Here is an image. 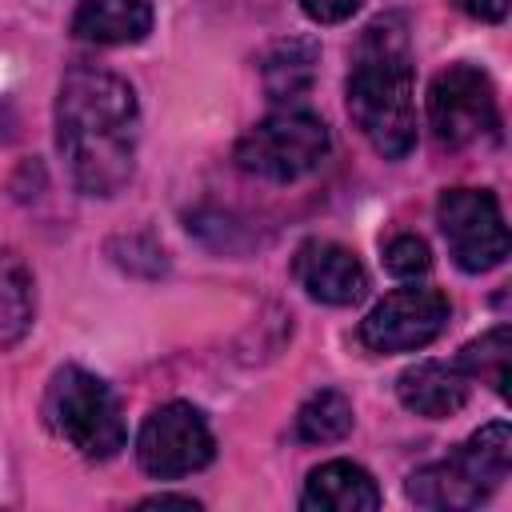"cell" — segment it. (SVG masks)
Listing matches in <instances>:
<instances>
[{
    "label": "cell",
    "mask_w": 512,
    "mask_h": 512,
    "mask_svg": "<svg viewBox=\"0 0 512 512\" xmlns=\"http://www.w3.org/2000/svg\"><path fill=\"white\" fill-rule=\"evenodd\" d=\"M140 112L128 80L100 68H72L56 96V144L80 192L112 196L136 168Z\"/></svg>",
    "instance_id": "obj_1"
},
{
    "label": "cell",
    "mask_w": 512,
    "mask_h": 512,
    "mask_svg": "<svg viewBox=\"0 0 512 512\" xmlns=\"http://www.w3.org/2000/svg\"><path fill=\"white\" fill-rule=\"evenodd\" d=\"M348 112L380 156L400 160L412 152L416 100H412V56L400 16H384L364 28L348 76Z\"/></svg>",
    "instance_id": "obj_2"
},
{
    "label": "cell",
    "mask_w": 512,
    "mask_h": 512,
    "mask_svg": "<svg viewBox=\"0 0 512 512\" xmlns=\"http://www.w3.org/2000/svg\"><path fill=\"white\" fill-rule=\"evenodd\" d=\"M44 416L52 432L68 440L80 456L108 460L124 448V416H120L112 388L76 364L52 376L48 396H44Z\"/></svg>",
    "instance_id": "obj_3"
},
{
    "label": "cell",
    "mask_w": 512,
    "mask_h": 512,
    "mask_svg": "<svg viewBox=\"0 0 512 512\" xmlns=\"http://www.w3.org/2000/svg\"><path fill=\"white\" fill-rule=\"evenodd\" d=\"M328 128L312 112H276L248 128L236 144V164L248 176L292 184L308 172H316L328 156Z\"/></svg>",
    "instance_id": "obj_4"
},
{
    "label": "cell",
    "mask_w": 512,
    "mask_h": 512,
    "mask_svg": "<svg viewBox=\"0 0 512 512\" xmlns=\"http://www.w3.org/2000/svg\"><path fill=\"white\" fill-rule=\"evenodd\" d=\"M428 124L440 144L468 148L488 144L500 136V108L496 88L476 64L444 68L428 88Z\"/></svg>",
    "instance_id": "obj_5"
},
{
    "label": "cell",
    "mask_w": 512,
    "mask_h": 512,
    "mask_svg": "<svg viewBox=\"0 0 512 512\" xmlns=\"http://www.w3.org/2000/svg\"><path fill=\"white\" fill-rule=\"evenodd\" d=\"M440 232L464 272H488L508 256V228L488 188H448L436 204Z\"/></svg>",
    "instance_id": "obj_6"
},
{
    "label": "cell",
    "mask_w": 512,
    "mask_h": 512,
    "mask_svg": "<svg viewBox=\"0 0 512 512\" xmlns=\"http://www.w3.org/2000/svg\"><path fill=\"white\" fill-rule=\"evenodd\" d=\"M136 456H140V468L156 480H176V476L200 472L212 460V432H208L200 408H192L184 400L160 404L136 436Z\"/></svg>",
    "instance_id": "obj_7"
},
{
    "label": "cell",
    "mask_w": 512,
    "mask_h": 512,
    "mask_svg": "<svg viewBox=\"0 0 512 512\" xmlns=\"http://www.w3.org/2000/svg\"><path fill=\"white\" fill-rule=\"evenodd\" d=\"M452 304L440 288H396L364 320L360 340L372 352H412L448 328Z\"/></svg>",
    "instance_id": "obj_8"
},
{
    "label": "cell",
    "mask_w": 512,
    "mask_h": 512,
    "mask_svg": "<svg viewBox=\"0 0 512 512\" xmlns=\"http://www.w3.org/2000/svg\"><path fill=\"white\" fill-rule=\"evenodd\" d=\"M292 272H296L300 288L320 304H356L368 292V276H364L360 260L336 240L300 244Z\"/></svg>",
    "instance_id": "obj_9"
},
{
    "label": "cell",
    "mask_w": 512,
    "mask_h": 512,
    "mask_svg": "<svg viewBox=\"0 0 512 512\" xmlns=\"http://www.w3.org/2000/svg\"><path fill=\"white\" fill-rule=\"evenodd\" d=\"M300 508H308V512H376L380 488L360 464L328 460L308 476Z\"/></svg>",
    "instance_id": "obj_10"
},
{
    "label": "cell",
    "mask_w": 512,
    "mask_h": 512,
    "mask_svg": "<svg viewBox=\"0 0 512 512\" xmlns=\"http://www.w3.org/2000/svg\"><path fill=\"white\" fill-rule=\"evenodd\" d=\"M396 396H400V404L408 412L428 416V420H440V416H452V412L464 408V400H468V376L456 364L424 360V364H412V368L400 372Z\"/></svg>",
    "instance_id": "obj_11"
},
{
    "label": "cell",
    "mask_w": 512,
    "mask_h": 512,
    "mask_svg": "<svg viewBox=\"0 0 512 512\" xmlns=\"http://www.w3.org/2000/svg\"><path fill=\"white\" fill-rule=\"evenodd\" d=\"M152 28V0H80L72 36L88 44H136Z\"/></svg>",
    "instance_id": "obj_12"
},
{
    "label": "cell",
    "mask_w": 512,
    "mask_h": 512,
    "mask_svg": "<svg viewBox=\"0 0 512 512\" xmlns=\"http://www.w3.org/2000/svg\"><path fill=\"white\" fill-rule=\"evenodd\" d=\"M408 500H416L420 508H476L488 500V488L468 472V464L452 452L440 464H428L420 472L408 476Z\"/></svg>",
    "instance_id": "obj_13"
},
{
    "label": "cell",
    "mask_w": 512,
    "mask_h": 512,
    "mask_svg": "<svg viewBox=\"0 0 512 512\" xmlns=\"http://www.w3.org/2000/svg\"><path fill=\"white\" fill-rule=\"evenodd\" d=\"M316 60H320V48L312 40H280L272 44V52L264 56V92L272 100H296L312 88V76H316Z\"/></svg>",
    "instance_id": "obj_14"
},
{
    "label": "cell",
    "mask_w": 512,
    "mask_h": 512,
    "mask_svg": "<svg viewBox=\"0 0 512 512\" xmlns=\"http://www.w3.org/2000/svg\"><path fill=\"white\" fill-rule=\"evenodd\" d=\"M32 328V272L16 252H0V352Z\"/></svg>",
    "instance_id": "obj_15"
},
{
    "label": "cell",
    "mask_w": 512,
    "mask_h": 512,
    "mask_svg": "<svg viewBox=\"0 0 512 512\" xmlns=\"http://www.w3.org/2000/svg\"><path fill=\"white\" fill-rule=\"evenodd\" d=\"M456 456H460V460L468 464V472L492 492V488L508 476V468H512V432H508V424H504V420L484 424L480 432L468 436V444H464Z\"/></svg>",
    "instance_id": "obj_16"
},
{
    "label": "cell",
    "mask_w": 512,
    "mask_h": 512,
    "mask_svg": "<svg viewBox=\"0 0 512 512\" xmlns=\"http://www.w3.org/2000/svg\"><path fill=\"white\" fill-rule=\"evenodd\" d=\"M508 364H512V332L508 324H496L492 332H484L480 340L464 344L456 368L468 376V380H484L492 384L500 396L508 392Z\"/></svg>",
    "instance_id": "obj_17"
},
{
    "label": "cell",
    "mask_w": 512,
    "mask_h": 512,
    "mask_svg": "<svg viewBox=\"0 0 512 512\" xmlns=\"http://www.w3.org/2000/svg\"><path fill=\"white\" fill-rule=\"evenodd\" d=\"M352 428V404L336 388H320L296 412V436L308 444H336Z\"/></svg>",
    "instance_id": "obj_18"
},
{
    "label": "cell",
    "mask_w": 512,
    "mask_h": 512,
    "mask_svg": "<svg viewBox=\"0 0 512 512\" xmlns=\"http://www.w3.org/2000/svg\"><path fill=\"white\" fill-rule=\"evenodd\" d=\"M428 264H432V256H428V244H424L420 236H396V240H388V248H384V268H388L392 276H400V280L424 276Z\"/></svg>",
    "instance_id": "obj_19"
},
{
    "label": "cell",
    "mask_w": 512,
    "mask_h": 512,
    "mask_svg": "<svg viewBox=\"0 0 512 512\" xmlns=\"http://www.w3.org/2000/svg\"><path fill=\"white\" fill-rule=\"evenodd\" d=\"M300 8L316 24H340V20H348L360 8V0H300Z\"/></svg>",
    "instance_id": "obj_20"
},
{
    "label": "cell",
    "mask_w": 512,
    "mask_h": 512,
    "mask_svg": "<svg viewBox=\"0 0 512 512\" xmlns=\"http://www.w3.org/2000/svg\"><path fill=\"white\" fill-rule=\"evenodd\" d=\"M460 12H468L472 20H484V24H496V20H504V12H508V0H452Z\"/></svg>",
    "instance_id": "obj_21"
},
{
    "label": "cell",
    "mask_w": 512,
    "mask_h": 512,
    "mask_svg": "<svg viewBox=\"0 0 512 512\" xmlns=\"http://www.w3.org/2000/svg\"><path fill=\"white\" fill-rule=\"evenodd\" d=\"M140 508H192L196 512V500H188V496H148V500H140Z\"/></svg>",
    "instance_id": "obj_22"
}]
</instances>
